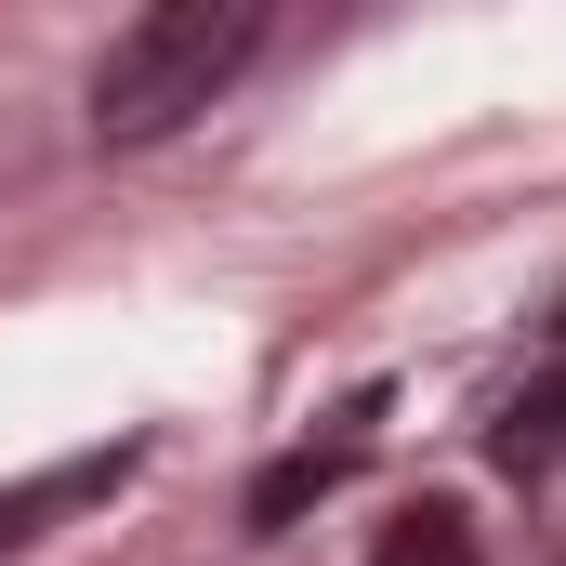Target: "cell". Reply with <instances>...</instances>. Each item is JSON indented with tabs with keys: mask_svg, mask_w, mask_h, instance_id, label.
<instances>
[{
	"mask_svg": "<svg viewBox=\"0 0 566 566\" xmlns=\"http://www.w3.org/2000/svg\"><path fill=\"white\" fill-rule=\"evenodd\" d=\"M264 53V0H158L93 53V145H158L185 133L238 66Z\"/></svg>",
	"mask_w": 566,
	"mask_h": 566,
	"instance_id": "obj_1",
	"label": "cell"
},
{
	"mask_svg": "<svg viewBox=\"0 0 566 566\" xmlns=\"http://www.w3.org/2000/svg\"><path fill=\"white\" fill-rule=\"evenodd\" d=\"M145 474V448L133 434H106V448H66V461H40V474H13L0 488V554H27V541H53L66 514H106L119 488Z\"/></svg>",
	"mask_w": 566,
	"mask_h": 566,
	"instance_id": "obj_2",
	"label": "cell"
},
{
	"mask_svg": "<svg viewBox=\"0 0 566 566\" xmlns=\"http://www.w3.org/2000/svg\"><path fill=\"white\" fill-rule=\"evenodd\" d=\"M343 474H356V434H329V448H290V461H264V474H251V527H290V514H303V501H329Z\"/></svg>",
	"mask_w": 566,
	"mask_h": 566,
	"instance_id": "obj_3",
	"label": "cell"
},
{
	"mask_svg": "<svg viewBox=\"0 0 566 566\" xmlns=\"http://www.w3.org/2000/svg\"><path fill=\"white\" fill-rule=\"evenodd\" d=\"M369 566H488V554H474V514L461 501H422V514H396L369 541Z\"/></svg>",
	"mask_w": 566,
	"mask_h": 566,
	"instance_id": "obj_4",
	"label": "cell"
},
{
	"mask_svg": "<svg viewBox=\"0 0 566 566\" xmlns=\"http://www.w3.org/2000/svg\"><path fill=\"white\" fill-rule=\"evenodd\" d=\"M501 461H514V474H554L566 461V382H541V396L501 409Z\"/></svg>",
	"mask_w": 566,
	"mask_h": 566,
	"instance_id": "obj_5",
	"label": "cell"
}]
</instances>
